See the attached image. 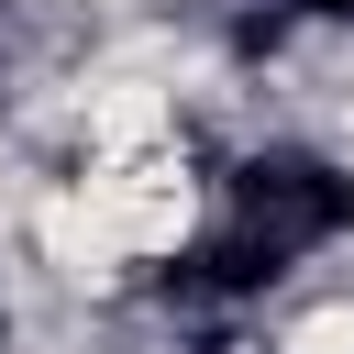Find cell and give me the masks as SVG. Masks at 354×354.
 Returning <instances> with one entry per match:
<instances>
[{
    "label": "cell",
    "mask_w": 354,
    "mask_h": 354,
    "mask_svg": "<svg viewBox=\"0 0 354 354\" xmlns=\"http://www.w3.org/2000/svg\"><path fill=\"white\" fill-rule=\"evenodd\" d=\"M254 354H354V288H321V299L277 310Z\"/></svg>",
    "instance_id": "cell-1"
}]
</instances>
